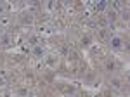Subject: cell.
<instances>
[{"label":"cell","mask_w":130,"mask_h":97,"mask_svg":"<svg viewBox=\"0 0 130 97\" xmlns=\"http://www.w3.org/2000/svg\"><path fill=\"white\" fill-rule=\"evenodd\" d=\"M111 43H113V47H115V48H118L121 45V40L120 38H113V40H111Z\"/></svg>","instance_id":"6da1fadb"},{"label":"cell","mask_w":130,"mask_h":97,"mask_svg":"<svg viewBox=\"0 0 130 97\" xmlns=\"http://www.w3.org/2000/svg\"><path fill=\"white\" fill-rule=\"evenodd\" d=\"M35 54H37V56H42V54H43V50H42L40 47H37V48H35Z\"/></svg>","instance_id":"7a4b0ae2"},{"label":"cell","mask_w":130,"mask_h":97,"mask_svg":"<svg viewBox=\"0 0 130 97\" xmlns=\"http://www.w3.org/2000/svg\"><path fill=\"white\" fill-rule=\"evenodd\" d=\"M104 7H106V4H104V2H101V4L97 5V7H95V9H97V10H102Z\"/></svg>","instance_id":"3957f363"},{"label":"cell","mask_w":130,"mask_h":97,"mask_svg":"<svg viewBox=\"0 0 130 97\" xmlns=\"http://www.w3.org/2000/svg\"><path fill=\"white\" fill-rule=\"evenodd\" d=\"M0 14H2V7H0Z\"/></svg>","instance_id":"277c9868"}]
</instances>
